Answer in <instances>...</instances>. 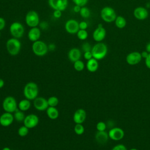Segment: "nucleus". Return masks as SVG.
<instances>
[{
  "label": "nucleus",
  "instance_id": "1",
  "mask_svg": "<svg viewBox=\"0 0 150 150\" xmlns=\"http://www.w3.org/2000/svg\"><path fill=\"white\" fill-rule=\"evenodd\" d=\"M23 93L25 98L33 100L38 97L39 94V88L37 84L33 81L26 83L23 88Z\"/></svg>",
  "mask_w": 150,
  "mask_h": 150
},
{
  "label": "nucleus",
  "instance_id": "2",
  "mask_svg": "<svg viewBox=\"0 0 150 150\" xmlns=\"http://www.w3.org/2000/svg\"><path fill=\"white\" fill-rule=\"evenodd\" d=\"M108 52L107 45L102 42H98L92 47L91 53L93 57L97 60L104 59Z\"/></svg>",
  "mask_w": 150,
  "mask_h": 150
},
{
  "label": "nucleus",
  "instance_id": "3",
  "mask_svg": "<svg viewBox=\"0 0 150 150\" xmlns=\"http://www.w3.org/2000/svg\"><path fill=\"white\" fill-rule=\"evenodd\" d=\"M6 48L8 53L11 56H16L21 49V43L18 39L12 38L6 43Z\"/></svg>",
  "mask_w": 150,
  "mask_h": 150
},
{
  "label": "nucleus",
  "instance_id": "4",
  "mask_svg": "<svg viewBox=\"0 0 150 150\" xmlns=\"http://www.w3.org/2000/svg\"><path fill=\"white\" fill-rule=\"evenodd\" d=\"M33 53L37 56H43L46 55L49 50L48 46L42 40H37L34 42L32 45Z\"/></svg>",
  "mask_w": 150,
  "mask_h": 150
},
{
  "label": "nucleus",
  "instance_id": "5",
  "mask_svg": "<svg viewBox=\"0 0 150 150\" xmlns=\"http://www.w3.org/2000/svg\"><path fill=\"white\" fill-rule=\"evenodd\" d=\"M101 19L105 22L111 23L115 21L117 18V14L114 9L110 6L103 8L100 12Z\"/></svg>",
  "mask_w": 150,
  "mask_h": 150
},
{
  "label": "nucleus",
  "instance_id": "6",
  "mask_svg": "<svg viewBox=\"0 0 150 150\" xmlns=\"http://www.w3.org/2000/svg\"><path fill=\"white\" fill-rule=\"evenodd\" d=\"M9 32L13 38L19 39L23 36L25 28L19 22H14L9 26Z\"/></svg>",
  "mask_w": 150,
  "mask_h": 150
},
{
  "label": "nucleus",
  "instance_id": "7",
  "mask_svg": "<svg viewBox=\"0 0 150 150\" xmlns=\"http://www.w3.org/2000/svg\"><path fill=\"white\" fill-rule=\"evenodd\" d=\"M2 108L5 112L13 113L18 108L16 99L12 96L6 97L2 102Z\"/></svg>",
  "mask_w": 150,
  "mask_h": 150
},
{
  "label": "nucleus",
  "instance_id": "8",
  "mask_svg": "<svg viewBox=\"0 0 150 150\" xmlns=\"http://www.w3.org/2000/svg\"><path fill=\"white\" fill-rule=\"evenodd\" d=\"M25 22L30 28L37 27L40 23L39 16L35 11H29L25 16Z\"/></svg>",
  "mask_w": 150,
  "mask_h": 150
},
{
  "label": "nucleus",
  "instance_id": "9",
  "mask_svg": "<svg viewBox=\"0 0 150 150\" xmlns=\"http://www.w3.org/2000/svg\"><path fill=\"white\" fill-rule=\"evenodd\" d=\"M48 4L53 10L64 11L68 6V0H48Z\"/></svg>",
  "mask_w": 150,
  "mask_h": 150
},
{
  "label": "nucleus",
  "instance_id": "10",
  "mask_svg": "<svg viewBox=\"0 0 150 150\" xmlns=\"http://www.w3.org/2000/svg\"><path fill=\"white\" fill-rule=\"evenodd\" d=\"M66 31L69 34H76L79 30V22L73 19H69L64 25Z\"/></svg>",
  "mask_w": 150,
  "mask_h": 150
},
{
  "label": "nucleus",
  "instance_id": "11",
  "mask_svg": "<svg viewBox=\"0 0 150 150\" xmlns=\"http://www.w3.org/2000/svg\"><path fill=\"white\" fill-rule=\"evenodd\" d=\"M23 122L25 126L28 127L29 129H31L38 125L39 119L36 115L34 114H30L25 117Z\"/></svg>",
  "mask_w": 150,
  "mask_h": 150
},
{
  "label": "nucleus",
  "instance_id": "12",
  "mask_svg": "<svg viewBox=\"0 0 150 150\" xmlns=\"http://www.w3.org/2000/svg\"><path fill=\"white\" fill-rule=\"evenodd\" d=\"M109 138L114 141H120L124 137L123 129L119 127H114L110 129L108 132Z\"/></svg>",
  "mask_w": 150,
  "mask_h": 150
},
{
  "label": "nucleus",
  "instance_id": "13",
  "mask_svg": "<svg viewBox=\"0 0 150 150\" xmlns=\"http://www.w3.org/2000/svg\"><path fill=\"white\" fill-rule=\"evenodd\" d=\"M33 106L38 111H43L46 110L48 108L49 105L47 103V100L42 97H37L33 100Z\"/></svg>",
  "mask_w": 150,
  "mask_h": 150
},
{
  "label": "nucleus",
  "instance_id": "14",
  "mask_svg": "<svg viewBox=\"0 0 150 150\" xmlns=\"http://www.w3.org/2000/svg\"><path fill=\"white\" fill-rule=\"evenodd\" d=\"M142 60V56L138 52L129 53L126 57V62L129 65L133 66L138 64Z\"/></svg>",
  "mask_w": 150,
  "mask_h": 150
},
{
  "label": "nucleus",
  "instance_id": "15",
  "mask_svg": "<svg viewBox=\"0 0 150 150\" xmlns=\"http://www.w3.org/2000/svg\"><path fill=\"white\" fill-rule=\"evenodd\" d=\"M13 115L11 112H5L0 116V124L3 127H8L11 125L14 120Z\"/></svg>",
  "mask_w": 150,
  "mask_h": 150
},
{
  "label": "nucleus",
  "instance_id": "16",
  "mask_svg": "<svg viewBox=\"0 0 150 150\" xmlns=\"http://www.w3.org/2000/svg\"><path fill=\"white\" fill-rule=\"evenodd\" d=\"M86 112L83 108L77 109L74 113L73 119L76 124H82L86 118Z\"/></svg>",
  "mask_w": 150,
  "mask_h": 150
},
{
  "label": "nucleus",
  "instance_id": "17",
  "mask_svg": "<svg viewBox=\"0 0 150 150\" xmlns=\"http://www.w3.org/2000/svg\"><path fill=\"white\" fill-rule=\"evenodd\" d=\"M134 17L138 20H145L148 16V12L146 8L142 6H139L134 10Z\"/></svg>",
  "mask_w": 150,
  "mask_h": 150
},
{
  "label": "nucleus",
  "instance_id": "18",
  "mask_svg": "<svg viewBox=\"0 0 150 150\" xmlns=\"http://www.w3.org/2000/svg\"><path fill=\"white\" fill-rule=\"evenodd\" d=\"M106 36V30L102 27H98L94 30L93 33V39L97 42H100L104 39Z\"/></svg>",
  "mask_w": 150,
  "mask_h": 150
},
{
  "label": "nucleus",
  "instance_id": "19",
  "mask_svg": "<svg viewBox=\"0 0 150 150\" xmlns=\"http://www.w3.org/2000/svg\"><path fill=\"white\" fill-rule=\"evenodd\" d=\"M41 36V31L40 28L38 27L31 28L28 33V38L31 42H36L39 40Z\"/></svg>",
  "mask_w": 150,
  "mask_h": 150
},
{
  "label": "nucleus",
  "instance_id": "20",
  "mask_svg": "<svg viewBox=\"0 0 150 150\" xmlns=\"http://www.w3.org/2000/svg\"><path fill=\"white\" fill-rule=\"evenodd\" d=\"M68 59L71 62H74L77 60H80L81 56V52L80 50L76 47L71 48L67 54Z\"/></svg>",
  "mask_w": 150,
  "mask_h": 150
},
{
  "label": "nucleus",
  "instance_id": "21",
  "mask_svg": "<svg viewBox=\"0 0 150 150\" xmlns=\"http://www.w3.org/2000/svg\"><path fill=\"white\" fill-rule=\"evenodd\" d=\"M109 138L108 134L105 131H97L95 135L96 142L101 145L105 144Z\"/></svg>",
  "mask_w": 150,
  "mask_h": 150
},
{
  "label": "nucleus",
  "instance_id": "22",
  "mask_svg": "<svg viewBox=\"0 0 150 150\" xmlns=\"http://www.w3.org/2000/svg\"><path fill=\"white\" fill-rule=\"evenodd\" d=\"M98 60L94 58H92L87 60L86 63V68L90 72H95L98 69Z\"/></svg>",
  "mask_w": 150,
  "mask_h": 150
},
{
  "label": "nucleus",
  "instance_id": "23",
  "mask_svg": "<svg viewBox=\"0 0 150 150\" xmlns=\"http://www.w3.org/2000/svg\"><path fill=\"white\" fill-rule=\"evenodd\" d=\"M46 114L51 120H56L59 117V112L56 107H48L46 109Z\"/></svg>",
  "mask_w": 150,
  "mask_h": 150
},
{
  "label": "nucleus",
  "instance_id": "24",
  "mask_svg": "<svg viewBox=\"0 0 150 150\" xmlns=\"http://www.w3.org/2000/svg\"><path fill=\"white\" fill-rule=\"evenodd\" d=\"M30 106H31L30 100H28L26 98L22 100L19 102L18 104V108L23 112L28 111L30 108Z\"/></svg>",
  "mask_w": 150,
  "mask_h": 150
},
{
  "label": "nucleus",
  "instance_id": "25",
  "mask_svg": "<svg viewBox=\"0 0 150 150\" xmlns=\"http://www.w3.org/2000/svg\"><path fill=\"white\" fill-rule=\"evenodd\" d=\"M115 24L118 28L122 29L125 27L127 25V21L124 17L121 16H118L115 20Z\"/></svg>",
  "mask_w": 150,
  "mask_h": 150
},
{
  "label": "nucleus",
  "instance_id": "26",
  "mask_svg": "<svg viewBox=\"0 0 150 150\" xmlns=\"http://www.w3.org/2000/svg\"><path fill=\"white\" fill-rule=\"evenodd\" d=\"M13 117H14V119L16 120L17 121L22 122V121H23L26 116L25 115L23 111L20 110L19 108H17L14 112Z\"/></svg>",
  "mask_w": 150,
  "mask_h": 150
},
{
  "label": "nucleus",
  "instance_id": "27",
  "mask_svg": "<svg viewBox=\"0 0 150 150\" xmlns=\"http://www.w3.org/2000/svg\"><path fill=\"white\" fill-rule=\"evenodd\" d=\"M73 67H74V69L76 71H81L84 70L85 66H84V63H83V61L79 60L73 63Z\"/></svg>",
  "mask_w": 150,
  "mask_h": 150
},
{
  "label": "nucleus",
  "instance_id": "28",
  "mask_svg": "<svg viewBox=\"0 0 150 150\" xmlns=\"http://www.w3.org/2000/svg\"><path fill=\"white\" fill-rule=\"evenodd\" d=\"M79 13H80V16L83 18H89L90 16V13H91L90 9L86 6L81 7Z\"/></svg>",
  "mask_w": 150,
  "mask_h": 150
},
{
  "label": "nucleus",
  "instance_id": "29",
  "mask_svg": "<svg viewBox=\"0 0 150 150\" xmlns=\"http://www.w3.org/2000/svg\"><path fill=\"white\" fill-rule=\"evenodd\" d=\"M59 99L57 97L51 96L47 99V103L49 107H56L59 104Z\"/></svg>",
  "mask_w": 150,
  "mask_h": 150
},
{
  "label": "nucleus",
  "instance_id": "30",
  "mask_svg": "<svg viewBox=\"0 0 150 150\" xmlns=\"http://www.w3.org/2000/svg\"><path fill=\"white\" fill-rule=\"evenodd\" d=\"M74 131L77 135H81L84 132V127L82 124H76L74 127Z\"/></svg>",
  "mask_w": 150,
  "mask_h": 150
},
{
  "label": "nucleus",
  "instance_id": "31",
  "mask_svg": "<svg viewBox=\"0 0 150 150\" xmlns=\"http://www.w3.org/2000/svg\"><path fill=\"white\" fill-rule=\"evenodd\" d=\"M76 34L78 39L81 40H84L88 37V33L86 30L79 29V30L77 32Z\"/></svg>",
  "mask_w": 150,
  "mask_h": 150
},
{
  "label": "nucleus",
  "instance_id": "32",
  "mask_svg": "<svg viewBox=\"0 0 150 150\" xmlns=\"http://www.w3.org/2000/svg\"><path fill=\"white\" fill-rule=\"evenodd\" d=\"M29 133V128L25 126L24 125L23 126H21L19 128L18 130V134L20 137H23L26 136Z\"/></svg>",
  "mask_w": 150,
  "mask_h": 150
},
{
  "label": "nucleus",
  "instance_id": "33",
  "mask_svg": "<svg viewBox=\"0 0 150 150\" xmlns=\"http://www.w3.org/2000/svg\"><path fill=\"white\" fill-rule=\"evenodd\" d=\"M106 128H107L106 124L103 121L98 122L96 125V129H97V131H105Z\"/></svg>",
  "mask_w": 150,
  "mask_h": 150
},
{
  "label": "nucleus",
  "instance_id": "34",
  "mask_svg": "<svg viewBox=\"0 0 150 150\" xmlns=\"http://www.w3.org/2000/svg\"><path fill=\"white\" fill-rule=\"evenodd\" d=\"M81 49L84 52H86L91 51L92 47L88 42H84L83 43L81 46Z\"/></svg>",
  "mask_w": 150,
  "mask_h": 150
},
{
  "label": "nucleus",
  "instance_id": "35",
  "mask_svg": "<svg viewBox=\"0 0 150 150\" xmlns=\"http://www.w3.org/2000/svg\"><path fill=\"white\" fill-rule=\"evenodd\" d=\"M88 1V0H72L75 5H79L81 7L85 6V5L87 4Z\"/></svg>",
  "mask_w": 150,
  "mask_h": 150
},
{
  "label": "nucleus",
  "instance_id": "36",
  "mask_svg": "<svg viewBox=\"0 0 150 150\" xmlns=\"http://www.w3.org/2000/svg\"><path fill=\"white\" fill-rule=\"evenodd\" d=\"M111 150H127L126 146L122 144H118L114 146Z\"/></svg>",
  "mask_w": 150,
  "mask_h": 150
},
{
  "label": "nucleus",
  "instance_id": "37",
  "mask_svg": "<svg viewBox=\"0 0 150 150\" xmlns=\"http://www.w3.org/2000/svg\"><path fill=\"white\" fill-rule=\"evenodd\" d=\"M88 27V24L86 21H81L79 22V29L82 30H86Z\"/></svg>",
  "mask_w": 150,
  "mask_h": 150
},
{
  "label": "nucleus",
  "instance_id": "38",
  "mask_svg": "<svg viewBox=\"0 0 150 150\" xmlns=\"http://www.w3.org/2000/svg\"><path fill=\"white\" fill-rule=\"evenodd\" d=\"M83 56H84V58L86 60H88L92 59V58H93V54H92L91 51L84 52Z\"/></svg>",
  "mask_w": 150,
  "mask_h": 150
},
{
  "label": "nucleus",
  "instance_id": "39",
  "mask_svg": "<svg viewBox=\"0 0 150 150\" xmlns=\"http://www.w3.org/2000/svg\"><path fill=\"white\" fill-rule=\"evenodd\" d=\"M62 11L59 10H54L53 15L55 18H60L62 16Z\"/></svg>",
  "mask_w": 150,
  "mask_h": 150
},
{
  "label": "nucleus",
  "instance_id": "40",
  "mask_svg": "<svg viewBox=\"0 0 150 150\" xmlns=\"http://www.w3.org/2000/svg\"><path fill=\"white\" fill-rule=\"evenodd\" d=\"M6 25V22L4 18L2 17H0V31L3 30Z\"/></svg>",
  "mask_w": 150,
  "mask_h": 150
},
{
  "label": "nucleus",
  "instance_id": "41",
  "mask_svg": "<svg viewBox=\"0 0 150 150\" xmlns=\"http://www.w3.org/2000/svg\"><path fill=\"white\" fill-rule=\"evenodd\" d=\"M145 63L146 66L150 69V53H149L148 56L145 59Z\"/></svg>",
  "mask_w": 150,
  "mask_h": 150
},
{
  "label": "nucleus",
  "instance_id": "42",
  "mask_svg": "<svg viewBox=\"0 0 150 150\" xmlns=\"http://www.w3.org/2000/svg\"><path fill=\"white\" fill-rule=\"evenodd\" d=\"M39 25H40V27L42 29H47V27H48V23H47V22H44V21L40 22V24H39Z\"/></svg>",
  "mask_w": 150,
  "mask_h": 150
},
{
  "label": "nucleus",
  "instance_id": "43",
  "mask_svg": "<svg viewBox=\"0 0 150 150\" xmlns=\"http://www.w3.org/2000/svg\"><path fill=\"white\" fill-rule=\"evenodd\" d=\"M81 8V6H79V5H75L74 6V7H73V11H74L75 13H79L80 11Z\"/></svg>",
  "mask_w": 150,
  "mask_h": 150
},
{
  "label": "nucleus",
  "instance_id": "44",
  "mask_svg": "<svg viewBox=\"0 0 150 150\" xmlns=\"http://www.w3.org/2000/svg\"><path fill=\"white\" fill-rule=\"evenodd\" d=\"M141 56H142V58H144L145 59L149 54V53L147 52V51H143L141 53Z\"/></svg>",
  "mask_w": 150,
  "mask_h": 150
},
{
  "label": "nucleus",
  "instance_id": "45",
  "mask_svg": "<svg viewBox=\"0 0 150 150\" xmlns=\"http://www.w3.org/2000/svg\"><path fill=\"white\" fill-rule=\"evenodd\" d=\"M55 48H56V46H55V45L53 43H50L48 46V49H49V50H51V51L54 50L55 49Z\"/></svg>",
  "mask_w": 150,
  "mask_h": 150
},
{
  "label": "nucleus",
  "instance_id": "46",
  "mask_svg": "<svg viewBox=\"0 0 150 150\" xmlns=\"http://www.w3.org/2000/svg\"><path fill=\"white\" fill-rule=\"evenodd\" d=\"M146 51L150 53V42H148L146 46Z\"/></svg>",
  "mask_w": 150,
  "mask_h": 150
},
{
  "label": "nucleus",
  "instance_id": "47",
  "mask_svg": "<svg viewBox=\"0 0 150 150\" xmlns=\"http://www.w3.org/2000/svg\"><path fill=\"white\" fill-rule=\"evenodd\" d=\"M4 84H5V82H4V80L0 78V88H2L4 87Z\"/></svg>",
  "mask_w": 150,
  "mask_h": 150
},
{
  "label": "nucleus",
  "instance_id": "48",
  "mask_svg": "<svg viewBox=\"0 0 150 150\" xmlns=\"http://www.w3.org/2000/svg\"><path fill=\"white\" fill-rule=\"evenodd\" d=\"M2 150H11L9 147H4Z\"/></svg>",
  "mask_w": 150,
  "mask_h": 150
},
{
  "label": "nucleus",
  "instance_id": "49",
  "mask_svg": "<svg viewBox=\"0 0 150 150\" xmlns=\"http://www.w3.org/2000/svg\"><path fill=\"white\" fill-rule=\"evenodd\" d=\"M129 150H138V149H136V148H131V149H130Z\"/></svg>",
  "mask_w": 150,
  "mask_h": 150
},
{
  "label": "nucleus",
  "instance_id": "50",
  "mask_svg": "<svg viewBox=\"0 0 150 150\" xmlns=\"http://www.w3.org/2000/svg\"><path fill=\"white\" fill-rule=\"evenodd\" d=\"M1 31H0V38H1Z\"/></svg>",
  "mask_w": 150,
  "mask_h": 150
}]
</instances>
